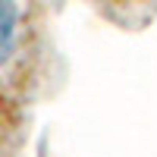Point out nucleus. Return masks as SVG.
<instances>
[{
    "label": "nucleus",
    "instance_id": "f257e3e1",
    "mask_svg": "<svg viewBox=\"0 0 157 157\" xmlns=\"http://www.w3.org/2000/svg\"><path fill=\"white\" fill-rule=\"evenodd\" d=\"M19 19H22V10L16 3H6L0 0V66L13 57L19 41Z\"/></svg>",
    "mask_w": 157,
    "mask_h": 157
}]
</instances>
